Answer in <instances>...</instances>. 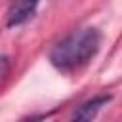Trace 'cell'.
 Here are the masks:
<instances>
[{"label": "cell", "instance_id": "277c9868", "mask_svg": "<svg viewBox=\"0 0 122 122\" xmlns=\"http://www.w3.org/2000/svg\"><path fill=\"white\" fill-rule=\"evenodd\" d=\"M8 69H10V57L8 55H0V78L6 76Z\"/></svg>", "mask_w": 122, "mask_h": 122}, {"label": "cell", "instance_id": "7a4b0ae2", "mask_svg": "<svg viewBox=\"0 0 122 122\" xmlns=\"http://www.w3.org/2000/svg\"><path fill=\"white\" fill-rule=\"evenodd\" d=\"M38 4H40V0H13L8 10V15H6V25L19 27V25L27 23L36 13Z\"/></svg>", "mask_w": 122, "mask_h": 122}, {"label": "cell", "instance_id": "3957f363", "mask_svg": "<svg viewBox=\"0 0 122 122\" xmlns=\"http://www.w3.org/2000/svg\"><path fill=\"white\" fill-rule=\"evenodd\" d=\"M109 101H111V95H97V97L82 103V105L72 112V118H74V120H92V118L99 112V109H101L103 105H107Z\"/></svg>", "mask_w": 122, "mask_h": 122}, {"label": "cell", "instance_id": "6da1fadb", "mask_svg": "<svg viewBox=\"0 0 122 122\" xmlns=\"http://www.w3.org/2000/svg\"><path fill=\"white\" fill-rule=\"evenodd\" d=\"M101 34L97 29L88 27L71 32L61 42H57L50 51V61L61 72H72L88 65L99 51Z\"/></svg>", "mask_w": 122, "mask_h": 122}]
</instances>
